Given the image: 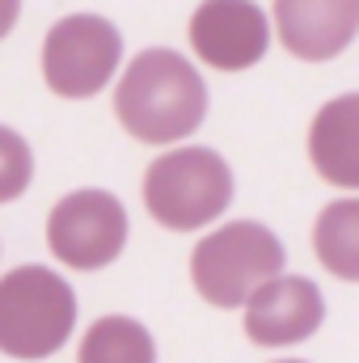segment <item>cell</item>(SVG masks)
I'll return each instance as SVG.
<instances>
[{
	"label": "cell",
	"instance_id": "obj_1",
	"mask_svg": "<svg viewBox=\"0 0 359 363\" xmlns=\"http://www.w3.org/2000/svg\"><path fill=\"white\" fill-rule=\"evenodd\" d=\"M114 114L127 135L165 148L203 127L207 85L186 55L170 47H148L123 68L114 85Z\"/></svg>",
	"mask_w": 359,
	"mask_h": 363
},
{
	"label": "cell",
	"instance_id": "obj_2",
	"mask_svg": "<svg viewBox=\"0 0 359 363\" xmlns=\"http://www.w3.org/2000/svg\"><path fill=\"white\" fill-rule=\"evenodd\" d=\"M77 330V291L51 267H13L0 274V355L51 359Z\"/></svg>",
	"mask_w": 359,
	"mask_h": 363
},
{
	"label": "cell",
	"instance_id": "obj_3",
	"mask_svg": "<svg viewBox=\"0 0 359 363\" xmlns=\"http://www.w3.org/2000/svg\"><path fill=\"white\" fill-rule=\"evenodd\" d=\"M283 241L258 220H228L190 250V283L211 308H245V300L283 274Z\"/></svg>",
	"mask_w": 359,
	"mask_h": 363
},
{
	"label": "cell",
	"instance_id": "obj_4",
	"mask_svg": "<svg viewBox=\"0 0 359 363\" xmlns=\"http://www.w3.org/2000/svg\"><path fill=\"white\" fill-rule=\"evenodd\" d=\"M233 203V169L211 148L161 152L144 174V207L161 228L194 233L220 220Z\"/></svg>",
	"mask_w": 359,
	"mask_h": 363
},
{
	"label": "cell",
	"instance_id": "obj_5",
	"mask_svg": "<svg viewBox=\"0 0 359 363\" xmlns=\"http://www.w3.org/2000/svg\"><path fill=\"white\" fill-rule=\"evenodd\" d=\"M123 60V34L97 17V13H72L55 21L43 38V81L55 97L85 101L101 93Z\"/></svg>",
	"mask_w": 359,
	"mask_h": 363
},
{
	"label": "cell",
	"instance_id": "obj_6",
	"mask_svg": "<svg viewBox=\"0 0 359 363\" xmlns=\"http://www.w3.org/2000/svg\"><path fill=\"white\" fill-rule=\"evenodd\" d=\"M127 245V207L110 190H72L47 216V250L68 271H101Z\"/></svg>",
	"mask_w": 359,
	"mask_h": 363
},
{
	"label": "cell",
	"instance_id": "obj_7",
	"mask_svg": "<svg viewBox=\"0 0 359 363\" xmlns=\"http://www.w3.org/2000/svg\"><path fill=\"white\" fill-rule=\"evenodd\" d=\"M190 51L216 72H245L270 51V17L254 0H203L190 13Z\"/></svg>",
	"mask_w": 359,
	"mask_h": 363
},
{
	"label": "cell",
	"instance_id": "obj_8",
	"mask_svg": "<svg viewBox=\"0 0 359 363\" xmlns=\"http://www.w3.org/2000/svg\"><path fill=\"white\" fill-rule=\"evenodd\" d=\"M326 321V296L304 274H279L245 300V338L254 347L283 351L313 338Z\"/></svg>",
	"mask_w": 359,
	"mask_h": 363
},
{
	"label": "cell",
	"instance_id": "obj_9",
	"mask_svg": "<svg viewBox=\"0 0 359 363\" xmlns=\"http://www.w3.org/2000/svg\"><path fill=\"white\" fill-rule=\"evenodd\" d=\"M275 30L296 60L326 64L355 43L359 0H275Z\"/></svg>",
	"mask_w": 359,
	"mask_h": 363
},
{
	"label": "cell",
	"instance_id": "obj_10",
	"mask_svg": "<svg viewBox=\"0 0 359 363\" xmlns=\"http://www.w3.org/2000/svg\"><path fill=\"white\" fill-rule=\"evenodd\" d=\"M309 161L321 182L359 194V93H338L313 114Z\"/></svg>",
	"mask_w": 359,
	"mask_h": 363
},
{
	"label": "cell",
	"instance_id": "obj_11",
	"mask_svg": "<svg viewBox=\"0 0 359 363\" xmlns=\"http://www.w3.org/2000/svg\"><path fill=\"white\" fill-rule=\"evenodd\" d=\"M313 254L343 283H359V194L334 199L313 224Z\"/></svg>",
	"mask_w": 359,
	"mask_h": 363
},
{
	"label": "cell",
	"instance_id": "obj_12",
	"mask_svg": "<svg viewBox=\"0 0 359 363\" xmlns=\"http://www.w3.org/2000/svg\"><path fill=\"white\" fill-rule=\"evenodd\" d=\"M77 363H157V342L144 321L110 313L85 330Z\"/></svg>",
	"mask_w": 359,
	"mask_h": 363
},
{
	"label": "cell",
	"instance_id": "obj_13",
	"mask_svg": "<svg viewBox=\"0 0 359 363\" xmlns=\"http://www.w3.org/2000/svg\"><path fill=\"white\" fill-rule=\"evenodd\" d=\"M30 182H34V152L26 135H17L13 127H0V203L21 199Z\"/></svg>",
	"mask_w": 359,
	"mask_h": 363
},
{
	"label": "cell",
	"instance_id": "obj_14",
	"mask_svg": "<svg viewBox=\"0 0 359 363\" xmlns=\"http://www.w3.org/2000/svg\"><path fill=\"white\" fill-rule=\"evenodd\" d=\"M17 13H21V0H0V38H9V30L17 26Z\"/></svg>",
	"mask_w": 359,
	"mask_h": 363
},
{
	"label": "cell",
	"instance_id": "obj_15",
	"mask_svg": "<svg viewBox=\"0 0 359 363\" xmlns=\"http://www.w3.org/2000/svg\"><path fill=\"white\" fill-rule=\"evenodd\" d=\"M270 363H304V359H270Z\"/></svg>",
	"mask_w": 359,
	"mask_h": 363
}]
</instances>
